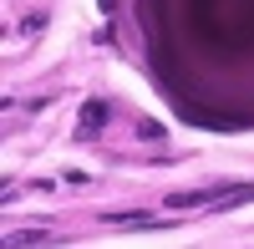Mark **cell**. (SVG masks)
Returning <instances> with one entry per match:
<instances>
[{
    "label": "cell",
    "instance_id": "cell-1",
    "mask_svg": "<svg viewBox=\"0 0 254 249\" xmlns=\"http://www.w3.org/2000/svg\"><path fill=\"white\" fill-rule=\"evenodd\" d=\"M102 127H107V102H87V107H81V137H92Z\"/></svg>",
    "mask_w": 254,
    "mask_h": 249
},
{
    "label": "cell",
    "instance_id": "cell-2",
    "mask_svg": "<svg viewBox=\"0 0 254 249\" xmlns=\"http://www.w3.org/2000/svg\"><path fill=\"white\" fill-rule=\"evenodd\" d=\"M46 239H51V229H10L5 234L10 249H31V244H46Z\"/></svg>",
    "mask_w": 254,
    "mask_h": 249
},
{
    "label": "cell",
    "instance_id": "cell-3",
    "mask_svg": "<svg viewBox=\"0 0 254 249\" xmlns=\"http://www.w3.org/2000/svg\"><path fill=\"white\" fill-rule=\"evenodd\" d=\"M102 224H153L147 209H132V214H102Z\"/></svg>",
    "mask_w": 254,
    "mask_h": 249
},
{
    "label": "cell",
    "instance_id": "cell-4",
    "mask_svg": "<svg viewBox=\"0 0 254 249\" xmlns=\"http://www.w3.org/2000/svg\"><path fill=\"white\" fill-rule=\"evenodd\" d=\"M137 137H147V142H158V137H163V122H137Z\"/></svg>",
    "mask_w": 254,
    "mask_h": 249
}]
</instances>
